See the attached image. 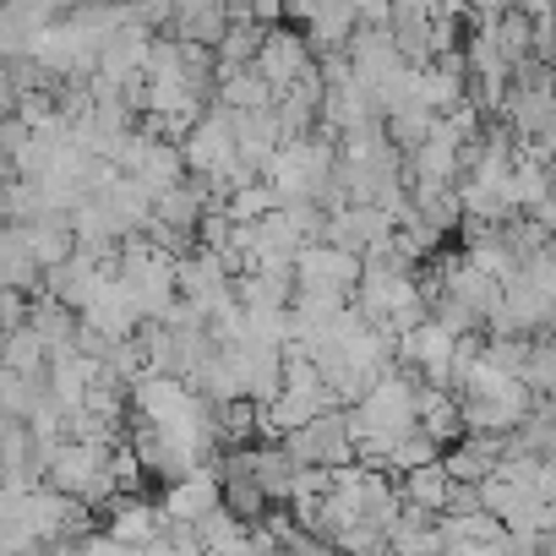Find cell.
Masks as SVG:
<instances>
[{"mask_svg":"<svg viewBox=\"0 0 556 556\" xmlns=\"http://www.w3.org/2000/svg\"><path fill=\"white\" fill-rule=\"evenodd\" d=\"M180 148V164H186V175H218L229 159H235V131H229V110H218V104H207L191 126H186V137L175 142Z\"/></svg>","mask_w":556,"mask_h":556,"instance_id":"6da1fadb","label":"cell"},{"mask_svg":"<svg viewBox=\"0 0 556 556\" xmlns=\"http://www.w3.org/2000/svg\"><path fill=\"white\" fill-rule=\"evenodd\" d=\"M361 267H366V262H361L355 251L312 240V245H301V251H295L290 278H295L301 290H339V295H350V290H355V278H361Z\"/></svg>","mask_w":556,"mask_h":556,"instance_id":"7a4b0ae2","label":"cell"},{"mask_svg":"<svg viewBox=\"0 0 556 556\" xmlns=\"http://www.w3.org/2000/svg\"><path fill=\"white\" fill-rule=\"evenodd\" d=\"M306 66H312V45H306V34H301L295 23L267 28V34H262V45H256V55H251V72H256L273 93L285 88V83H295Z\"/></svg>","mask_w":556,"mask_h":556,"instance_id":"3957f363","label":"cell"},{"mask_svg":"<svg viewBox=\"0 0 556 556\" xmlns=\"http://www.w3.org/2000/svg\"><path fill=\"white\" fill-rule=\"evenodd\" d=\"M77 323L115 344V339H131V333H137L142 312H137V295L121 285V278H115V273H104L99 285H93V295H88V306L77 312Z\"/></svg>","mask_w":556,"mask_h":556,"instance_id":"277c9868","label":"cell"},{"mask_svg":"<svg viewBox=\"0 0 556 556\" xmlns=\"http://www.w3.org/2000/svg\"><path fill=\"white\" fill-rule=\"evenodd\" d=\"M99 278H104V267H99L93 256L72 251L66 262H55V267H45V273H39V295L61 301L66 312H83V306H88V295H93V285H99Z\"/></svg>","mask_w":556,"mask_h":556,"instance_id":"5b68a950","label":"cell"},{"mask_svg":"<svg viewBox=\"0 0 556 556\" xmlns=\"http://www.w3.org/2000/svg\"><path fill=\"white\" fill-rule=\"evenodd\" d=\"M213 507H218V480H213V469H197V475H186V480H169L164 496H159L164 523H197V518L213 513Z\"/></svg>","mask_w":556,"mask_h":556,"instance_id":"8992f818","label":"cell"},{"mask_svg":"<svg viewBox=\"0 0 556 556\" xmlns=\"http://www.w3.org/2000/svg\"><path fill=\"white\" fill-rule=\"evenodd\" d=\"M93 197H99V202H104V213L121 224V235H142V229H148V218H153V197H148L131 175H121V169H115Z\"/></svg>","mask_w":556,"mask_h":556,"instance_id":"52a82bcc","label":"cell"},{"mask_svg":"<svg viewBox=\"0 0 556 556\" xmlns=\"http://www.w3.org/2000/svg\"><path fill=\"white\" fill-rule=\"evenodd\" d=\"M148 197H164V191H175L180 180H186V164H180V148L175 142H159V137H148L142 142V153H137V164L126 169Z\"/></svg>","mask_w":556,"mask_h":556,"instance_id":"ba28073f","label":"cell"},{"mask_svg":"<svg viewBox=\"0 0 556 556\" xmlns=\"http://www.w3.org/2000/svg\"><path fill=\"white\" fill-rule=\"evenodd\" d=\"M23 245H28V256L39 262V273H45V267H55V262H66V256L77 251L72 218H66V213H39V218H23Z\"/></svg>","mask_w":556,"mask_h":556,"instance_id":"9c48e42d","label":"cell"},{"mask_svg":"<svg viewBox=\"0 0 556 556\" xmlns=\"http://www.w3.org/2000/svg\"><path fill=\"white\" fill-rule=\"evenodd\" d=\"M0 290H23V295H39V262L28 256L23 245V224H0Z\"/></svg>","mask_w":556,"mask_h":556,"instance_id":"30bf717a","label":"cell"},{"mask_svg":"<svg viewBox=\"0 0 556 556\" xmlns=\"http://www.w3.org/2000/svg\"><path fill=\"white\" fill-rule=\"evenodd\" d=\"M399 480V502L409 507V513H426V518H437L442 507H447V475H442V464H420V469H404V475H393Z\"/></svg>","mask_w":556,"mask_h":556,"instance_id":"8fae6325","label":"cell"},{"mask_svg":"<svg viewBox=\"0 0 556 556\" xmlns=\"http://www.w3.org/2000/svg\"><path fill=\"white\" fill-rule=\"evenodd\" d=\"M213 104L229 110V115H245V110H267L273 104V88L245 66V72H213Z\"/></svg>","mask_w":556,"mask_h":556,"instance_id":"7c38bea8","label":"cell"},{"mask_svg":"<svg viewBox=\"0 0 556 556\" xmlns=\"http://www.w3.org/2000/svg\"><path fill=\"white\" fill-rule=\"evenodd\" d=\"M45 350H66L72 339H77V312H66L61 301H50V295H28V323H23Z\"/></svg>","mask_w":556,"mask_h":556,"instance_id":"4fadbf2b","label":"cell"},{"mask_svg":"<svg viewBox=\"0 0 556 556\" xmlns=\"http://www.w3.org/2000/svg\"><path fill=\"white\" fill-rule=\"evenodd\" d=\"M45 366H50V350H45L28 328L0 333V371H12V377H23V382H39V388H45Z\"/></svg>","mask_w":556,"mask_h":556,"instance_id":"5bb4252c","label":"cell"},{"mask_svg":"<svg viewBox=\"0 0 556 556\" xmlns=\"http://www.w3.org/2000/svg\"><path fill=\"white\" fill-rule=\"evenodd\" d=\"M273 207H278V191H273L267 180H245V186H235V191L224 197L229 224H256V218H267Z\"/></svg>","mask_w":556,"mask_h":556,"instance_id":"9a60e30c","label":"cell"},{"mask_svg":"<svg viewBox=\"0 0 556 556\" xmlns=\"http://www.w3.org/2000/svg\"><path fill=\"white\" fill-rule=\"evenodd\" d=\"M442 458V447L420 431V426H409L393 447H388V475H404V469H420V464H437Z\"/></svg>","mask_w":556,"mask_h":556,"instance_id":"2e32d148","label":"cell"},{"mask_svg":"<svg viewBox=\"0 0 556 556\" xmlns=\"http://www.w3.org/2000/svg\"><path fill=\"white\" fill-rule=\"evenodd\" d=\"M28 323V295L23 290H0V333H12Z\"/></svg>","mask_w":556,"mask_h":556,"instance_id":"e0dca14e","label":"cell"},{"mask_svg":"<svg viewBox=\"0 0 556 556\" xmlns=\"http://www.w3.org/2000/svg\"><path fill=\"white\" fill-rule=\"evenodd\" d=\"M350 12H355V28H388L393 0H350Z\"/></svg>","mask_w":556,"mask_h":556,"instance_id":"ac0fdd59","label":"cell"},{"mask_svg":"<svg viewBox=\"0 0 556 556\" xmlns=\"http://www.w3.org/2000/svg\"><path fill=\"white\" fill-rule=\"evenodd\" d=\"M245 12H251L262 28H278V23H285V0H245Z\"/></svg>","mask_w":556,"mask_h":556,"instance_id":"d6986e66","label":"cell"},{"mask_svg":"<svg viewBox=\"0 0 556 556\" xmlns=\"http://www.w3.org/2000/svg\"><path fill=\"white\" fill-rule=\"evenodd\" d=\"M507 12H523V17H551V0H502Z\"/></svg>","mask_w":556,"mask_h":556,"instance_id":"ffe728a7","label":"cell"},{"mask_svg":"<svg viewBox=\"0 0 556 556\" xmlns=\"http://www.w3.org/2000/svg\"><path fill=\"white\" fill-rule=\"evenodd\" d=\"M513 556H551V540H540V545H523V551H513Z\"/></svg>","mask_w":556,"mask_h":556,"instance_id":"44dd1931","label":"cell"}]
</instances>
